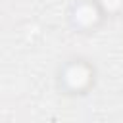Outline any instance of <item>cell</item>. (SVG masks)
<instances>
[{
  "label": "cell",
  "instance_id": "obj_3",
  "mask_svg": "<svg viewBox=\"0 0 123 123\" xmlns=\"http://www.w3.org/2000/svg\"><path fill=\"white\" fill-rule=\"evenodd\" d=\"M100 4L104 6V10L108 12H117L123 6V0H100Z\"/></svg>",
  "mask_w": 123,
  "mask_h": 123
},
{
  "label": "cell",
  "instance_id": "obj_1",
  "mask_svg": "<svg viewBox=\"0 0 123 123\" xmlns=\"http://www.w3.org/2000/svg\"><path fill=\"white\" fill-rule=\"evenodd\" d=\"M90 79V69L85 65V63H71L67 65V69L63 71V81L69 88L73 90H79L83 88Z\"/></svg>",
  "mask_w": 123,
  "mask_h": 123
},
{
  "label": "cell",
  "instance_id": "obj_2",
  "mask_svg": "<svg viewBox=\"0 0 123 123\" xmlns=\"http://www.w3.org/2000/svg\"><path fill=\"white\" fill-rule=\"evenodd\" d=\"M73 19H75V23L81 25V27H90V25H94V23L98 21V10H96L94 4L83 2V4H79V6L75 8Z\"/></svg>",
  "mask_w": 123,
  "mask_h": 123
}]
</instances>
